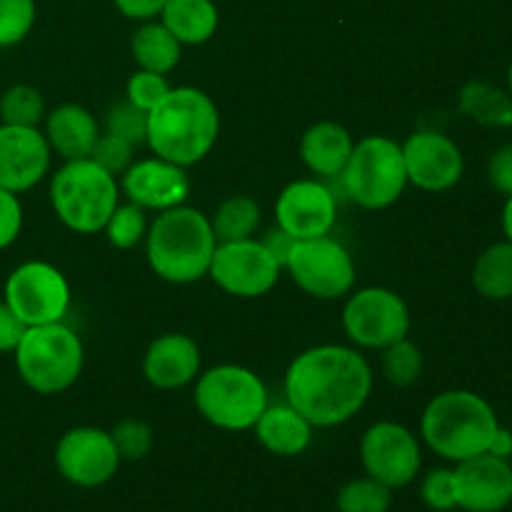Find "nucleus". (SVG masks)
Listing matches in <instances>:
<instances>
[{"label": "nucleus", "mask_w": 512, "mask_h": 512, "mask_svg": "<svg viewBox=\"0 0 512 512\" xmlns=\"http://www.w3.org/2000/svg\"><path fill=\"white\" fill-rule=\"evenodd\" d=\"M5 303L23 320L33 325L63 323L70 308V285L55 265L45 260L20 263L5 280Z\"/></svg>", "instance_id": "9"}, {"label": "nucleus", "mask_w": 512, "mask_h": 512, "mask_svg": "<svg viewBox=\"0 0 512 512\" xmlns=\"http://www.w3.org/2000/svg\"><path fill=\"white\" fill-rule=\"evenodd\" d=\"M460 110L485 128H510L512 95L485 80H470L460 90Z\"/></svg>", "instance_id": "26"}, {"label": "nucleus", "mask_w": 512, "mask_h": 512, "mask_svg": "<svg viewBox=\"0 0 512 512\" xmlns=\"http://www.w3.org/2000/svg\"><path fill=\"white\" fill-rule=\"evenodd\" d=\"M25 330H28V325L8 308L5 300H0V353H15Z\"/></svg>", "instance_id": "41"}, {"label": "nucleus", "mask_w": 512, "mask_h": 512, "mask_svg": "<svg viewBox=\"0 0 512 512\" xmlns=\"http://www.w3.org/2000/svg\"><path fill=\"white\" fill-rule=\"evenodd\" d=\"M498 415L483 395L473 390H445L435 395L420 418V435L425 445L450 463H463L488 453Z\"/></svg>", "instance_id": "4"}, {"label": "nucleus", "mask_w": 512, "mask_h": 512, "mask_svg": "<svg viewBox=\"0 0 512 512\" xmlns=\"http://www.w3.org/2000/svg\"><path fill=\"white\" fill-rule=\"evenodd\" d=\"M23 230V205L18 195L0 188V250L10 248Z\"/></svg>", "instance_id": "39"}, {"label": "nucleus", "mask_w": 512, "mask_h": 512, "mask_svg": "<svg viewBox=\"0 0 512 512\" xmlns=\"http://www.w3.org/2000/svg\"><path fill=\"white\" fill-rule=\"evenodd\" d=\"M50 203L65 228L93 235L105 228L118 208L120 185L95 160H65L50 180Z\"/></svg>", "instance_id": "5"}, {"label": "nucleus", "mask_w": 512, "mask_h": 512, "mask_svg": "<svg viewBox=\"0 0 512 512\" xmlns=\"http://www.w3.org/2000/svg\"><path fill=\"white\" fill-rule=\"evenodd\" d=\"M300 290L318 300H338L355 285L353 255L335 238L295 240L285 268Z\"/></svg>", "instance_id": "10"}, {"label": "nucleus", "mask_w": 512, "mask_h": 512, "mask_svg": "<svg viewBox=\"0 0 512 512\" xmlns=\"http://www.w3.org/2000/svg\"><path fill=\"white\" fill-rule=\"evenodd\" d=\"M260 243H263L265 248H268V253L278 260L280 268H285V260H288L290 250H293L295 238H290L283 228H270L268 233L263 235V240H260Z\"/></svg>", "instance_id": "43"}, {"label": "nucleus", "mask_w": 512, "mask_h": 512, "mask_svg": "<svg viewBox=\"0 0 512 512\" xmlns=\"http://www.w3.org/2000/svg\"><path fill=\"white\" fill-rule=\"evenodd\" d=\"M503 233H505V240H510L512 243V195L505 200V208H503Z\"/></svg>", "instance_id": "45"}, {"label": "nucleus", "mask_w": 512, "mask_h": 512, "mask_svg": "<svg viewBox=\"0 0 512 512\" xmlns=\"http://www.w3.org/2000/svg\"><path fill=\"white\" fill-rule=\"evenodd\" d=\"M170 83L165 75L153 73V70H135L128 78V85H125V95L133 105H138L140 110L150 113L165 95L170 93Z\"/></svg>", "instance_id": "36"}, {"label": "nucleus", "mask_w": 512, "mask_h": 512, "mask_svg": "<svg viewBox=\"0 0 512 512\" xmlns=\"http://www.w3.org/2000/svg\"><path fill=\"white\" fill-rule=\"evenodd\" d=\"M488 180L493 190L510 198L512 195V143L500 145L488 160Z\"/></svg>", "instance_id": "40"}, {"label": "nucleus", "mask_w": 512, "mask_h": 512, "mask_svg": "<svg viewBox=\"0 0 512 512\" xmlns=\"http://www.w3.org/2000/svg\"><path fill=\"white\" fill-rule=\"evenodd\" d=\"M85 350L65 323L33 325L15 348V368L23 383L40 395H58L80 378Z\"/></svg>", "instance_id": "6"}, {"label": "nucleus", "mask_w": 512, "mask_h": 512, "mask_svg": "<svg viewBox=\"0 0 512 512\" xmlns=\"http://www.w3.org/2000/svg\"><path fill=\"white\" fill-rule=\"evenodd\" d=\"M50 153L38 128L0 123V188L15 195L35 188L48 175Z\"/></svg>", "instance_id": "17"}, {"label": "nucleus", "mask_w": 512, "mask_h": 512, "mask_svg": "<svg viewBox=\"0 0 512 512\" xmlns=\"http://www.w3.org/2000/svg\"><path fill=\"white\" fill-rule=\"evenodd\" d=\"M210 225L218 243L248 240L260 228V205L248 195H233L218 205Z\"/></svg>", "instance_id": "28"}, {"label": "nucleus", "mask_w": 512, "mask_h": 512, "mask_svg": "<svg viewBox=\"0 0 512 512\" xmlns=\"http://www.w3.org/2000/svg\"><path fill=\"white\" fill-rule=\"evenodd\" d=\"M373 390L368 360L345 345H318L290 363L285 373V403L313 428H335L358 413Z\"/></svg>", "instance_id": "1"}, {"label": "nucleus", "mask_w": 512, "mask_h": 512, "mask_svg": "<svg viewBox=\"0 0 512 512\" xmlns=\"http://www.w3.org/2000/svg\"><path fill=\"white\" fill-rule=\"evenodd\" d=\"M220 135V113L200 88H173L148 113V140L158 158L175 165L200 163L215 148Z\"/></svg>", "instance_id": "2"}, {"label": "nucleus", "mask_w": 512, "mask_h": 512, "mask_svg": "<svg viewBox=\"0 0 512 512\" xmlns=\"http://www.w3.org/2000/svg\"><path fill=\"white\" fill-rule=\"evenodd\" d=\"M345 335L360 348L383 350L410 333V310L395 290L363 288L343 308Z\"/></svg>", "instance_id": "11"}, {"label": "nucleus", "mask_w": 512, "mask_h": 512, "mask_svg": "<svg viewBox=\"0 0 512 512\" xmlns=\"http://www.w3.org/2000/svg\"><path fill=\"white\" fill-rule=\"evenodd\" d=\"M458 508L465 512H503L512 503L510 460L483 453L455 463Z\"/></svg>", "instance_id": "18"}, {"label": "nucleus", "mask_w": 512, "mask_h": 512, "mask_svg": "<svg viewBox=\"0 0 512 512\" xmlns=\"http://www.w3.org/2000/svg\"><path fill=\"white\" fill-rule=\"evenodd\" d=\"M360 460L365 475L388 485L390 490H398L418 478L423 453H420V440L405 425L380 420L365 430L360 440Z\"/></svg>", "instance_id": "12"}, {"label": "nucleus", "mask_w": 512, "mask_h": 512, "mask_svg": "<svg viewBox=\"0 0 512 512\" xmlns=\"http://www.w3.org/2000/svg\"><path fill=\"white\" fill-rule=\"evenodd\" d=\"M133 150L135 145H130L128 140L118 138V135L100 133L98 143H95L93 153H90V160H95L110 175H123L133 165Z\"/></svg>", "instance_id": "38"}, {"label": "nucleus", "mask_w": 512, "mask_h": 512, "mask_svg": "<svg viewBox=\"0 0 512 512\" xmlns=\"http://www.w3.org/2000/svg\"><path fill=\"white\" fill-rule=\"evenodd\" d=\"M120 188L128 195L130 203L163 213V210L185 205L193 185H190L188 168L153 155V158L133 160V165L123 173Z\"/></svg>", "instance_id": "19"}, {"label": "nucleus", "mask_w": 512, "mask_h": 512, "mask_svg": "<svg viewBox=\"0 0 512 512\" xmlns=\"http://www.w3.org/2000/svg\"><path fill=\"white\" fill-rule=\"evenodd\" d=\"M253 428L260 445L280 458H295V455L305 453L313 440V425L290 403H268Z\"/></svg>", "instance_id": "23"}, {"label": "nucleus", "mask_w": 512, "mask_h": 512, "mask_svg": "<svg viewBox=\"0 0 512 512\" xmlns=\"http://www.w3.org/2000/svg\"><path fill=\"white\" fill-rule=\"evenodd\" d=\"M488 453L495 455V458L510 460V455H512V433L508 428H503V425H500V428L495 430L493 440H490V445H488Z\"/></svg>", "instance_id": "44"}, {"label": "nucleus", "mask_w": 512, "mask_h": 512, "mask_svg": "<svg viewBox=\"0 0 512 512\" xmlns=\"http://www.w3.org/2000/svg\"><path fill=\"white\" fill-rule=\"evenodd\" d=\"M35 25V0H0V48L23 43Z\"/></svg>", "instance_id": "34"}, {"label": "nucleus", "mask_w": 512, "mask_h": 512, "mask_svg": "<svg viewBox=\"0 0 512 512\" xmlns=\"http://www.w3.org/2000/svg\"><path fill=\"white\" fill-rule=\"evenodd\" d=\"M215 0H168L160 23L178 38L180 45H203L218 30Z\"/></svg>", "instance_id": "24"}, {"label": "nucleus", "mask_w": 512, "mask_h": 512, "mask_svg": "<svg viewBox=\"0 0 512 512\" xmlns=\"http://www.w3.org/2000/svg\"><path fill=\"white\" fill-rule=\"evenodd\" d=\"M98 138V120L83 105L63 103L45 113V140L63 160L90 158Z\"/></svg>", "instance_id": "21"}, {"label": "nucleus", "mask_w": 512, "mask_h": 512, "mask_svg": "<svg viewBox=\"0 0 512 512\" xmlns=\"http://www.w3.org/2000/svg\"><path fill=\"white\" fill-rule=\"evenodd\" d=\"M195 408L220 430H250L268 408V388L243 365H218L198 375Z\"/></svg>", "instance_id": "7"}, {"label": "nucleus", "mask_w": 512, "mask_h": 512, "mask_svg": "<svg viewBox=\"0 0 512 512\" xmlns=\"http://www.w3.org/2000/svg\"><path fill=\"white\" fill-rule=\"evenodd\" d=\"M105 133L118 135V138L128 140L130 145L138 148L148 140V113L130 103L128 98L113 103L105 113Z\"/></svg>", "instance_id": "33"}, {"label": "nucleus", "mask_w": 512, "mask_h": 512, "mask_svg": "<svg viewBox=\"0 0 512 512\" xmlns=\"http://www.w3.org/2000/svg\"><path fill=\"white\" fill-rule=\"evenodd\" d=\"M143 375L153 388L178 390L200 375V348L190 335L165 333L148 345Z\"/></svg>", "instance_id": "20"}, {"label": "nucleus", "mask_w": 512, "mask_h": 512, "mask_svg": "<svg viewBox=\"0 0 512 512\" xmlns=\"http://www.w3.org/2000/svg\"><path fill=\"white\" fill-rule=\"evenodd\" d=\"M213 225L198 208L178 205L163 210L145 235V255L160 280L173 285L198 283L210 270L215 253Z\"/></svg>", "instance_id": "3"}, {"label": "nucleus", "mask_w": 512, "mask_h": 512, "mask_svg": "<svg viewBox=\"0 0 512 512\" xmlns=\"http://www.w3.org/2000/svg\"><path fill=\"white\" fill-rule=\"evenodd\" d=\"M393 490L375 478L348 480L338 493V512H388Z\"/></svg>", "instance_id": "30"}, {"label": "nucleus", "mask_w": 512, "mask_h": 512, "mask_svg": "<svg viewBox=\"0 0 512 512\" xmlns=\"http://www.w3.org/2000/svg\"><path fill=\"white\" fill-rule=\"evenodd\" d=\"M420 498L435 512H450L458 508V493H455L453 468L430 470L420 485Z\"/></svg>", "instance_id": "37"}, {"label": "nucleus", "mask_w": 512, "mask_h": 512, "mask_svg": "<svg viewBox=\"0 0 512 512\" xmlns=\"http://www.w3.org/2000/svg\"><path fill=\"white\" fill-rule=\"evenodd\" d=\"M55 468L78 488H100L115 478L120 468V455L115 450L108 430L73 428L55 445Z\"/></svg>", "instance_id": "14"}, {"label": "nucleus", "mask_w": 512, "mask_h": 512, "mask_svg": "<svg viewBox=\"0 0 512 512\" xmlns=\"http://www.w3.org/2000/svg\"><path fill=\"white\" fill-rule=\"evenodd\" d=\"M408 183L428 193L455 188L465 173V160L455 140L435 130H418L403 143Z\"/></svg>", "instance_id": "15"}, {"label": "nucleus", "mask_w": 512, "mask_h": 512, "mask_svg": "<svg viewBox=\"0 0 512 512\" xmlns=\"http://www.w3.org/2000/svg\"><path fill=\"white\" fill-rule=\"evenodd\" d=\"M423 373V353L408 338L383 348V375L388 383L408 388Z\"/></svg>", "instance_id": "31"}, {"label": "nucleus", "mask_w": 512, "mask_h": 512, "mask_svg": "<svg viewBox=\"0 0 512 512\" xmlns=\"http://www.w3.org/2000/svg\"><path fill=\"white\" fill-rule=\"evenodd\" d=\"M508 93L512 95V60H510V68H508Z\"/></svg>", "instance_id": "46"}, {"label": "nucleus", "mask_w": 512, "mask_h": 512, "mask_svg": "<svg viewBox=\"0 0 512 512\" xmlns=\"http://www.w3.org/2000/svg\"><path fill=\"white\" fill-rule=\"evenodd\" d=\"M115 8L130 20H153L155 15L163 13L168 0H113Z\"/></svg>", "instance_id": "42"}, {"label": "nucleus", "mask_w": 512, "mask_h": 512, "mask_svg": "<svg viewBox=\"0 0 512 512\" xmlns=\"http://www.w3.org/2000/svg\"><path fill=\"white\" fill-rule=\"evenodd\" d=\"M473 285L485 300H510L512 298V243L488 245L475 258Z\"/></svg>", "instance_id": "27"}, {"label": "nucleus", "mask_w": 512, "mask_h": 512, "mask_svg": "<svg viewBox=\"0 0 512 512\" xmlns=\"http://www.w3.org/2000/svg\"><path fill=\"white\" fill-rule=\"evenodd\" d=\"M130 50H133V58L140 65V70H153V73L168 75L180 63L183 45L178 43V38L163 23L143 20V25L133 33Z\"/></svg>", "instance_id": "25"}, {"label": "nucleus", "mask_w": 512, "mask_h": 512, "mask_svg": "<svg viewBox=\"0 0 512 512\" xmlns=\"http://www.w3.org/2000/svg\"><path fill=\"white\" fill-rule=\"evenodd\" d=\"M338 200L325 180H293L275 203V220L290 238L308 240L328 235L335 225Z\"/></svg>", "instance_id": "16"}, {"label": "nucleus", "mask_w": 512, "mask_h": 512, "mask_svg": "<svg viewBox=\"0 0 512 512\" xmlns=\"http://www.w3.org/2000/svg\"><path fill=\"white\" fill-rule=\"evenodd\" d=\"M345 198L365 210L390 208L408 185L403 145L385 135H368L355 143L340 173Z\"/></svg>", "instance_id": "8"}, {"label": "nucleus", "mask_w": 512, "mask_h": 512, "mask_svg": "<svg viewBox=\"0 0 512 512\" xmlns=\"http://www.w3.org/2000/svg\"><path fill=\"white\" fill-rule=\"evenodd\" d=\"M280 263L260 240H233L215 245L208 275L220 290L235 298H260L280 278Z\"/></svg>", "instance_id": "13"}, {"label": "nucleus", "mask_w": 512, "mask_h": 512, "mask_svg": "<svg viewBox=\"0 0 512 512\" xmlns=\"http://www.w3.org/2000/svg\"><path fill=\"white\" fill-rule=\"evenodd\" d=\"M45 120V100L38 88L33 85H10L3 95H0V123L8 125H28V128H38Z\"/></svg>", "instance_id": "29"}, {"label": "nucleus", "mask_w": 512, "mask_h": 512, "mask_svg": "<svg viewBox=\"0 0 512 512\" xmlns=\"http://www.w3.org/2000/svg\"><path fill=\"white\" fill-rule=\"evenodd\" d=\"M105 235H108V243L115 245L120 250H130L135 245H140L148 235V220H145V208L135 203H125L113 210L110 220L105 223Z\"/></svg>", "instance_id": "32"}, {"label": "nucleus", "mask_w": 512, "mask_h": 512, "mask_svg": "<svg viewBox=\"0 0 512 512\" xmlns=\"http://www.w3.org/2000/svg\"><path fill=\"white\" fill-rule=\"evenodd\" d=\"M120 460H143L153 450V428L138 418H125L110 430Z\"/></svg>", "instance_id": "35"}, {"label": "nucleus", "mask_w": 512, "mask_h": 512, "mask_svg": "<svg viewBox=\"0 0 512 512\" xmlns=\"http://www.w3.org/2000/svg\"><path fill=\"white\" fill-rule=\"evenodd\" d=\"M355 143L348 128L333 120H320L310 125L300 140V158L308 165L310 173L320 175L323 180L335 178L348 165Z\"/></svg>", "instance_id": "22"}]
</instances>
